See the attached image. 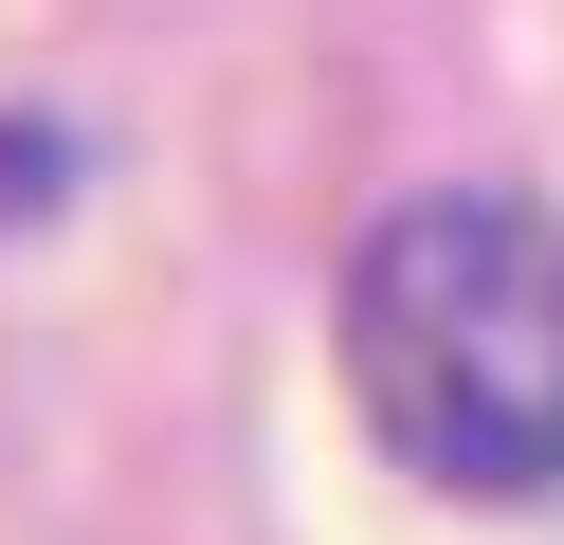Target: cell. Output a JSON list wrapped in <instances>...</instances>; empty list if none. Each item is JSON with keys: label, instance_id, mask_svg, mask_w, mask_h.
<instances>
[{"label": "cell", "instance_id": "1", "mask_svg": "<svg viewBox=\"0 0 564 545\" xmlns=\"http://www.w3.org/2000/svg\"><path fill=\"white\" fill-rule=\"evenodd\" d=\"M346 400L419 491H564V218L510 182H419L346 254Z\"/></svg>", "mask_w": 564, "mask_h": 545}]
</instances>
